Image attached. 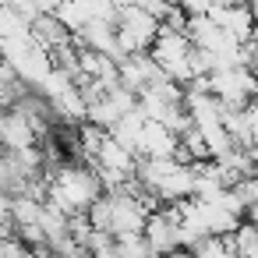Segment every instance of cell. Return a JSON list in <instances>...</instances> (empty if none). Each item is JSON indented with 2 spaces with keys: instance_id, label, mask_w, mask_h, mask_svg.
Wrapping results in <instances>:
<instances>
[{
  "instance_id": "obj_1",
  "label": "cell",
  "mask_w": 258,
  "mask_h": 258,
  "mask_svg": "<svg viewBox=\"0 0 258 258\" xmlns=\"http://www.w3.org/2000/svg\"><path fill=\"white\" fill-rule=\"evenodd\" d=\"M198 258H240L237 254V244H233V233H209L202 244L191 247Z\"/></svg>"
}]
</instances>
